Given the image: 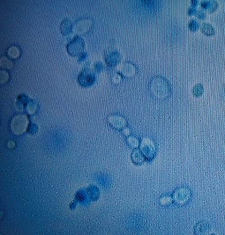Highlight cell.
I'll list each match as a JSON object with an SVG mask.
<instances>
[{
  "instance_id": "2",
  "label": "cell",
  "mask_w": 225,
  "mask_h": 235,
  "mask_svg": "<svg viewBox=\"0 0 225 235\" xmlns=\"http://www.w3.org/2000/svg\"><path fill=\"white\" fill-rule=\"evenodd\" d=\"M189 27L191 30L195 31L198 30V29L199 27V25L198 22L195 20H192L189 24Z\"/></svg>"
},
{
  "instance_id": "4",
  "label": "cell",
  "mask_w": 225,
  "mask_h": 235,
  "mask_svg": "<svg viewBox=\"0 0 225 235\" xmlns=\"http://www.w3.org/2000/svg\"><path fill=\"white\" fill-rule=\"evenodd\" d=\"M189 15H193V14L196 13V8H195V7H193L190 8V9H189Z\"/></svg>"
},
{
  "instance_id": "1",
  "label": "cell",
  "mask_w": 225,
  "mask_h": 235,
  "mask_svg": "<svg viewBox=\"0 0 225 235\" xmlns=\"http://www.w3.org/2000/svg\"><path fill=\"white\" fill-rule=\"evenodd\" d=\"M201 30L204 34L208 36H211L215 34V32L214 28L209 24H203L202 25Z\"/></svg>"
},
{
  "instance_id": "3",
  "label": "cell",
  "mask_w": 225,
  "mask_h": 235,
  "mask_svg": "<svg viewBox=\"0 0 225 235\" xmlns=\"http://www.w3.org/2000/svg\"><path fill=\"white\" fill-rule=\"evenodd\" d=\"M204 12L203 11H199L197 13V16L200 19H204L205 16V14Z\"/></svg>"
}]
</instances>
